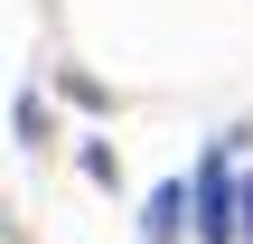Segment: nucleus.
Here are the masks:
<instances>
[{
  "instance_id": "f03ea898",
  "label": "nucleus",
  "mask_w": 253,
  "mask_h": 244,
  "mask_svg": "<svg viewBox=\"0 0 253 244\" xmlns=\"http://www.w3.org/2000/svg\"><path fill=\"white\" fill-rule=\"evenodd\" d=\"M178 207H188V188H160L150 197V244H178Z\"/></svg>"
},
{
  "instance_id": "f257e3e1",
  "label": "nucleus",
  "mask_w": 253,
  "mask_h": 244,
  "mask_svg": "<svg viewBox=\"0 0 253 244\" xmlns=\"http://www.w3.org/2000/svg\"><path fill=\"white\" fill-rule=\"evenodd\" d=\"M188 226H197V244H244V188H235V150H225V141L197 160V197H188Z\"/></svg>"
}]
</instances>
